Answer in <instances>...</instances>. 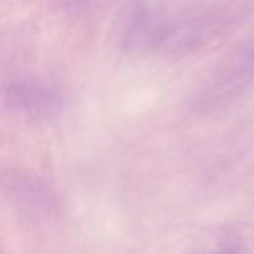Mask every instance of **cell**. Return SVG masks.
Segmentation results:
<instances>
[{
  "mask_svg": "<svg viewBox=\"0 0 254 254\" xmlns=\"http://www.w3.org/2000/svg\"><path fill=\"white\" fill-rule=\"evenodd\" d=\"M1 186L10 202L26 217L41 221L56 213V196L39 176L10 169L2 171Z\"/></svg>",
  "mask_w": 254,
  "mask_h": 254,
  "instance_id": "cell-4",
  "label": "cell"
},
{
  "mask_svg": "<svg viewBox=\"0 0 254 254\" xmlns=\"http://www.w3.org/2000/svg\"><path fill=\"white\" fill-rule=\"evenodd\" d=\"M203 24L190 17L168 14L146 0H130L118 11L111 26V41L126 54L186 51L198 46Z\"/></svg>",
  "mask_w": 254,
  "mask_h": 254,
  "instance_id": "cell-1",
  "label": "cell"
},
{
  "mask_svg": "<svg viewBox=\"0 0 254 254\" xmlns=\"http://www.w3.org/2000/svg\"><path fill=\"white\" fill-rule=\"evenodd\" d=\"M1 96L10 112L35 121L56 118L62 108L60 92L47 82L30 76L10 78L2 87Z\"/></svg>",
  "mask_w": 254,
  "mask_h": 254,
  "instance_id": "cell-3",
  "label": "cell"
},
{
  "mask_svg": "<svg viewBox=\"0 0 254 254\" xmlns=\"http://www.w3.org/2000/svg\"><path fill=\"white\" fill-rule=\"evenodd\" d=\"M212 254H243L242 246L238 242L228 241V242L222 243L220 247L216 248V251Z\"/></svg>",
  "mask_w": 254,
  "mask_h": 254,
  "instance_id": "cell-5",
  "label": "cell"
},
{
  "mask_svg": "<svg viewBox=\"0 0 254 254\" xmlns=\"http://www.w3.org/2000/svg\"><path fill=\"white\" fill-rule=\"evenodd\" d=\"M254 82V40L230 55L195 97L198 108H217L240 96Z\"/></svg>",
  "mask_w": 254,
  "mask_h": 254,
  "instance_id": "cell-2",
  "label": "cell"
}]
</instances>
